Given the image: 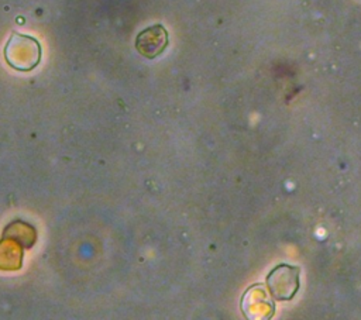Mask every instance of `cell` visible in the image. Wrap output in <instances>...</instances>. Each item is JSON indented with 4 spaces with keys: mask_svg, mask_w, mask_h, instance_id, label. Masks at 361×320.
<instances>
[{
    "mask_svg": "<svg viewBox=\"0 0 361 320\" xmlns=\"http://www.w3.org/2000/svg\"><path fill=\"white\" fill-rule=\"evenodd\" d=\"M4 58L13 69L31 70L41 61V45L34 37L13 32L4 47Z\"/></svg>",
    "mask_w": 361,
    "mask_h": 320,
    "instance_id": "6da1fadb",
    "label": "cell"
},
{
    "mask_svg": "<svg viewBox=\"0 0 361 320\" xmlns=\"http://www.w3.org/2000/svg\"><path fill=\"white\" fill-rule=\"evenodd\" d=\"M168 45V31L161 24H154L138 32L135 38L137 51L148 58H157L164 52Z\"/></svg>",
    "mask_w": 361,
    "mask_h": 320,
    "instance_id": "7a4b0ae2",
    "label": "cell"
},
{
    "mask_svg": "<svg viewBox=\"0 0 361 320\" xmlns=\"http://www.w3.org/2000/svg\"><path fill=\"white\" fill-rule=\"evenodd\" d=\"M298 272L296 266L279 265L268 275V286L276 299H290L298 289Z\"/></svg>",
    "mask_w": 361,
    "mask_h": 320,
    "instance_id": "3957f363",
    "label": "cell"
}]
</instances>
